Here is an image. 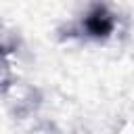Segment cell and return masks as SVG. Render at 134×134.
<instances>
[{
	"mask_svg": "<svg viewBox=\"0 0 134 134\" xmlns=\"http://www.w3.org/2000/svg\"><path fill=\"white\" fill-rule=\"evenodd\" d=\"M84 25H86L88 34H92V36H107L113 29V21L103 8H96L94 13H90L88 19L84 21Z\"/></svg>",
	"mask_w": 134,
	"mask_h": 134,
	"instance_id": "6da1fadb",
	"label": "cell"
}]
</instances>
